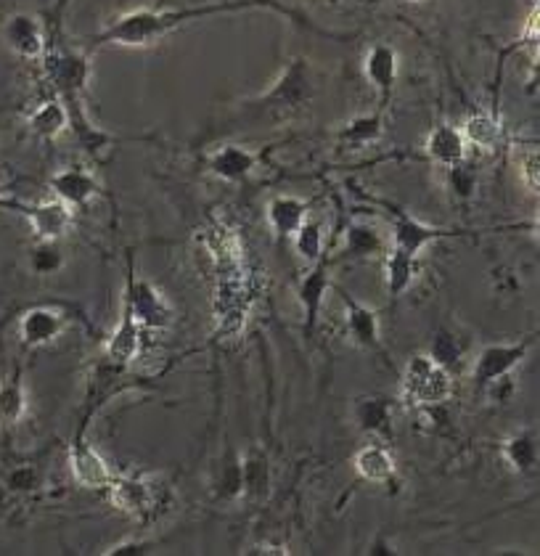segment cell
Returning a JSON list of instances; mask_svg holds the SVG:
<instances>
[{
    "instance_id": "obj_12",
    "label": "cell",
    "mask_w": 540,
    "mask_h": 556,
    "mask_svg": "<svg viewBox=\"0 0 540 556\" xmlns=\"http://www.w3.org/2000/svg\"><path fill=\"white\" fill-rule=\"evenodd\" d=\"M6 40L22 56H38L43 51V35H40L38 22L27 14H16L8 19Z\"/></svg>"
},
{
    "instance_id": "obj_2",
    "label": "cell",
    "mask_w": 540,
    "mask_h": 556,
    "mask_svg": "<svg viewBox=\"0 0 540 556\" xmlns=\"http://www.w3.org/2000/svg\"><path fill=\"white\" fill-rule=\"evenodd\" d=\"M125 297H128L130 310H133L135 321L141 324V329L159 331L173 324V305L149 281H135V278H130Z\"/></svg>"
},
{
    "instance_id": "obj_21",
    "label": "cell",
    "mask_w": 540,
    "mask_h": 556,
    "mask_svg": "<svg viewBox=\"0 0 540 556\" xmlns=\"http://www.w3.org/2000/svg\"><path fill=\"white\" fill-rule=\"evenodd\" d=\"M212 170L223 178H239L244 175L252 167V157H249L247 151L236 149V146H228V149L218 151L215 157H212Z\"/></svg>"
},
{
    "instance_id": "obj_7",
    "label": "cell",
    "mask_w": 540,
    "mask_h": 556,
    "mask_svg": "<svg viewBox=\"0 0 540 556\" xmlns=\"http://www.w3.org/2000/svg\"><path fill=\"white\" fill-rule=\"evenodd\" d=\"M69 466H72V474L75 480L83 485V488H106L112 482V469L106 464V459L96 448H90L85 443H75L72 451H69Z\"/></svg>"
},
{
    "instance_id": "obj_29",
    "label": "cell",
    "mask_w": 540,
    "mask_h": 556,
    "mask_svg": "<svg viewBox=\"0 0 540 556\" xmlns=\"http://www.w3.org/2000/svg\"><path fill=\"white\" fill-rule=\"evenodd\" d=\"M525 170V178H527V186L530 191H538V154L530 151V157H527V165L522 167Z\"/></svg>"
},
{
    "instance_id": "obj_32",
    "label": "cell",
    "mask_w": 540,
    "mask_h": 556,
    "mask_svg": "<svg viewBox=\"0 0 540 556\" xmlns=\"http://www.w3.org/2000/svg\"><path fill=\"white\" fill-rule=\"evenodd\" d=\"M408 3H424V0H408Z\"/></svg>"
},
{
    "instance_id": "obj_6",
    "label": "cell",
    "mask_w": 540,
    "mask_h": 556,
    "mask_svg": "<svg viewBox=\"0 0 540 556\" xmlns=\"http://www.w3.org/2000/svg\"><path fill=\"white\" fill-rule=\"evenodd\" d=\"M24 215L30 218L32 231L38 233L40 241H59L72 228V207L61 199L35 204L30 210H24Z\"/></svg>"
},
{
    "instance_id": "obj_16",
    "label": "cell",
    "mask_w": 540,
    "mask_h": 556,
    "mask_svg": "<svg viewBox=\"0 0 540 556\" xmlns=\"http://www.w3.org/2000/svg\"><path fill=\"white\" fill-rule=\"evenodd\" d=\"M503 456L509 461L517 472H530L535 469L538 464V443H535V435L533 432H517V435H511L506 443H503Z\"/></svg>"
},
{
    "instance_id": "obj_20",
    "label": "cell",
    "mask_w": 540,
    "mask_h": 556,
    "mask_svg": "<svg viewBox=\"0 0 540 556\" xmlns=\"http://www.w3.org/2000/svg\"><path fill=\"white\" fill-rule=\"evenodd\" d=\"M366 72L371 83L379 85V88H390L392 80H395V53L384 46L374 48L368 53Z\"/></svg>"
},
{
    "instance_id": "obj_31",
    "label": "cell",
    "mask_w": 540,
    "mask_h": 556,
    "mask_svg": "<svg viewBox=\"0 0 540 556\" xmlns=\"http://www.w3.org/2000/svg\"><path fill=\"white\" fill-rule=\"evenodd\" d=\"M252 554H289V551L284 546H270V543H265V546H257Z\"/></svg>"
},
{
    "instance_id": "obj_10",
    "label": "cell",
    "mask_w": 540,
    "mask_h": 556,
    "mask_svg": "<svg viewBox=\"0 0 540 556\" xmlns=\"http://www.w3.org/2000/svg\"><path fill=\"white\" fill-rule=\"evenodd\" d=\"M353 464L355 472L368 482H387L395 474V459H392V453L384 445H363L355 453Z\"/></svg>"
},
{
    "instance_id": "obj_26",
    "label": "cell",
    "mask_w": 540,
    "mask_h": 556,
    "mask_svg": "<svg viewBox=\"0 0 540 556\" xmlns=\"http://www.w3.org/2000/svg\"><path fill=\"white\" fill-rule=\"evenodd\" d=\"M32 268L43 276L61 268V249L56 247V241H40V247L32 252Z\"/></svg>"
},
{
    "instance_id": "obj_5",
    "label": "cell",
    "mask_w": 540,
    "mask_h": 556,
    "mask_svg": "<svg viewBox=\"0 0 540 556\" xmlns=\"http://www.w3.org/2000/svg\"><path fill=\"white\" fill-rule=\"evenodd\" d=\"M440 236L437 228H429L419 220L408 218V215H400L398 223H395V233H392V252L390 257L395 260H403V263H416V257L424 252L427 244Z\"/></svg>"
},
{
    "instance_id": "obj_17",
    "label": "cell",
    "mask_w": 540,
    "mask_h": 556,
    "mask_svg": "<svg viewBox=\"0 0 540 556\" xmlns=\"http://www.w3.org/2000/svg\"><path fill=\"white\" fill-rule=\"evenodd\" d=\"M461 136H464V141L477 146V149L493 151L498 146V141H501V125L490 114H474V117L466 120Z\"/></svg>"
},
{
    "instance_id": "obj_4",
    "label": "cell",
    "mask_w": 540,
    "mask_h": 556,
    "mask_svg": "<svg viewBox=\"0 0 540 556\" xmlns=\"http://www.w3.org/2000/svg\"><path fill=\"white\" fill-rule=\"evenodd\" d=\"M530 345H488L474 363V382L493 387L525 361Z\"/></svg>"
},
{
    "instance_id": "obj_23",
    "label": "cell",
    "mask_w": 540,
    "mask_h": 556,
    "mask_svg": "<svg viewBox=\"0 0 540 556\" xmlns=\"http://www.w3.org/2000/svg\"><path fill=\"white\" fill-rule=\"evenodd\" d=\"M294 247H297V252H300L305 260H310V263H315L318 257H321L323 252V231L318 223H302L300 228H297V233H294Z\"/></svg>"
},
{
    "instance_id": "obj_27",
    "label": "cell",
    "mask_w": 540,
    "mask_h": 556,
    "mask_svg": "<svg viewBox=\"0 0 540 556\" xmlns=\"http://www.w3.org/2000/svg\"><path fill=\"white\" fill-rule=\"evenodd\" d=\"M458 355H461V347H458L456 339L450 337V334H437L429 358H435L440 366H450L453 361H458Z\"/></svg>"
},
{
    "instance_id": "obj_15",
    "label": "cell",
    "mask_w": 540,
    "mask_h": 556,
    "mask_svg": "<svg viewBox=\"0 0 540 556\" xmlns=\"http://www.w3.org/2000/svg\"><path fill=\"white\" fill-rule=\"evenodd\" d=\"M464 136L458 133L456 128H450V125H443V128H437L427 141V151L437 162H443V165H458L461 157H464Z\"/></svg>"
},
{
    "instance_id": "obj_8",
    "label": "cell",
    "mask_w": 540,
    "mask_h": 556,
    "mask_svg": "<svg viewBox=\"0 0 540 556\" xmlns=\"http://www.w3.org/2000/svg\"><path fill=\"white\" fill-rule=\"evenodd\" d=\"M61 329H64V316L53 308L27 310L19 321V337H22L24 345L30 347L48 345L59 337Z\"/></svg>"
},
{
    "instance_id": "obj_28",
    "label": "cell",
    "mask_w": 540,
    "mask_h": 556,
    "mask_svg": "<svg viewBox=\"0 0 540 556\" xmlns=\"http://www.w3.org/2000/svg\"><path fill=\"white\" fill-rule=\"evenodd\" d=\"M35 482H38V474H35V469H30V466H22V469H16V472L8 477V485L14 490H30L35 488Z\"/></svg>"
},
{
    "instance_id": "obj_1",
    "label": "cell",
    "mask_w": 540,
    "mask_h": 556,
    "mask_svg": "<svg viewBox=\"0 0 540 556\" xmlns=\"http://www.w3.org/2000/svg\"><path fill=\"white\" fill-rule=\"evenodd\" d=\"M403 392L413 406H443L450 398V376L445 366L429 358V355H416L408 361L403 374Z\"/></svg>"
},
{
    "instance_id": "obj_30",
    "label": "cell",
    "mask_w": 540,
    "mask_h": 556,
    "mask_svg": "<svg viewBox=\"0 0 540 556\" xmlns=\"http://www.w3.org/2000/svg\"><path fill=\"white\" fill-rule=\"evenodd\" d=\"M143 543H122V546H114V549H109L106 554L109 556H117V554H122V556H128V554H143Z\"/></svg>"
},
{
    "instance_id": "obj_19",
    "label": "cell",
    "mask_w": 540,
    "mask_h": 556,
    "mask_svg": "<svg viewBox=\"0 0 540 556\" xmlns=\"http://www.w3.org/2000/svg\"><path fill=\"white\" fill-rule=\"evenodd\" d=\"M326 289H329V278H326L323 268H315V271L305 278V284L300 286V300L302 305H305V313H308L310 329H313L315 316H318V308H321Z\"/></svg>"
},
{
    "instance_id": "obj_3",
    "label": "cell",
    "mask_w": 540,
    "mask_h": 556,
    "mask_svg": "<svg viewBox=\"0 0 540 556\" xmlns=\"http://www.w3.org/2000/svg\"><path fill=\"white\" fill-rule=\"evenodd\" d=\"M106 488L112 490V504L130 517H146L157 506L159 488L149 477H120V480L112 477Z\"/></svg>"
},
{
    "instance_id": "obj_14",
    "label": "cell",
    "mask_w": 540,
    "mask_h": 556,
    "mask_svg": "<svg viewBox=\"0 0 540 556\" xmlns=\"http://www.w3.org/2000/svg\"><path fill=\"white\" fill-rule=\"evenodd\" d=\"M347 305V326H350V334L355 337V342L363 347H376L379 342V321H376V313L360 302L345 297Z\"/></svg>"
},
{
    "instance_id": "obj_25",
    "label": "cell",
    "mask_w": 540,
    "mask_h": 556,
    "mask_svg": "<svg viewBox=\"0 0 540 556\" xmlns=\"http://www.w3.org/2000/svg\"><path fill=\"white\" fill-rule=\"evenodd\" d=\"M390 419V408L384 400H363L358 406V421L363 429H382Z\"/></svg>"
},
{
    "instance_id": "obj_22",
    "label": "cell",
    "mask_w": 540,
    "mask_h": 556,
    "mask_svg": "<svg viewBox=\"0 0 540 556\" xmlns=\"http://www.w3.org/2000/svg\"><path fill=\"white\" fill-rule=\"evenodd\" d=\"M347 244H350V249L360 257L379 255V252H384L382 233L376 231L374 226H368V223H358V226L350 228V233H347Z\"/></svg>"
},
{
    "instance_id": "obj_9",
    "label": "cell",
    "mask_w": 540,
    "mask_h": 556,
    "mask_svg": "<svg viewBox=\"0 0 540 556\" xmlns=\"http://www.w3.org/2000/svg\"><path fill=\"white\" fill-rule=\"evenodd\" d=\"M141 324L135 321L130 302L125 297V308H122V318L117 329H114L109 345H106V355L114 363H130L135 361V355L141 353Z\"/></svg>"
},
{
    "instance_id": "obj_13",
    "label": "cell",
    "mask_w": 540,
    "mask_h": 556,
    "mask_svg": "<svg viewBox=\"0 0 540 556\" xmlns=\"http://www.w3.org/2000/svg\"><path fill=\"white\" fill-rule=\"evenodd\" d=\"M305 212H308V207H305L300 199H292V196H278V199H273L268 207L270 226H273L276 236H281V239H286V236H294L297 228L305 223Z\"/></svg>"
},
{
    "instance_id": "obj_11",
    "label": "cell",
    "mask_w": 540,
    "mask_h": 556,
    "mask_svg": "<svg viewBox=\"0 0 540 556\" xmlns=\"http://www.w3.org/2000/svg\"><path fill=\"white\" fill-rule=\"evenodd\" d=\"M51 186L56 191V199L67 202L69 207L90 202L98 194V183L83 170H64V173L53 178Z\"/></svg>"
},
{
    "instance_id": "obj_24",
    "label": "cell",
    "mask_w": 540,
    "mask_h": 556,
    "mask_svg": "<svg viewBox=\"0 0 540 556\" xmlns=\"http://www.w3.org/2000/svg\"><path fill=\"white\" fill-rule=\"evenodd\" d=\"M64 125H67V114H64V109L59 104L40 106L35 117H32V128L43 133V136H56V133H61Z\"/></svg>"
},
{
    "instance_id": "obj_18",
    "label": "cell",
    "mask_w": 540,
    "mask_h": 556,
    "mask_svg": "<svg viewBox=\"0 0 540 556\" xmlns=\"http://www.w3.org/2000/svg\"><path fill=\"white\" fill-rule=\"evenodd\" d=\"M27 411V395L19 382H6L0 387V427H14Z\"/></svg>"
}]
</instances>
